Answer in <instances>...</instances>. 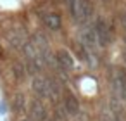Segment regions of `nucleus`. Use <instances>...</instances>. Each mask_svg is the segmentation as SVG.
<instances>
[{"instance_id": "f257e3e1", "label": "nucleus", "mask_w": 126, "mask_h": 121, "mask_svg": "<svg viewBox=\"0 0 126 121\" xmlns=\"http://www.w3.org/2000/svg\"><path fill=\"white\" fill-rule=\"evenodd\" d=\"M95 35H97V43L98 47H109L112 43V31H110V24L104 19V17H98L97 19V24H95Z\"/></svg>"}, {"instance_id": "f03ea898", "label": "nucleus", "mask_w": 126, "mask_h": 121, "mask_svg": "<svg viewBox=\"0 0 126 121\" xmlns=\"http://www.w3.org/2000/svg\"><path fill=\"white\" fill-rule=\"evenodd\" d=\"M31 90L35 92V95L38 97V99H50L52 95H54V92H52V88H50V81H48V78H45V76H35L33 78V81H31Z\"/></svg>"}, {"instance_id": "7ed1b4c3", "label": "nucleus", "mask_w": 126, "mask_h": 121, "mask_svg": "<svg viewBox=\"0 0 126 121\" xmlns=\"http://www.w3.org/2000/svg\"><path fill=\"white\" fill-rule=\"evenodd\" d=\"M62 105H64L66 114H69V116H76L79 112V100L73 90H69V88L62 90Z\"/></svg>"}, {"instance_id": "20e7f679", "label": "nucleus", "mask_w": 126, "mask_h": 121, "mask_svg": "<svg viewBox=\"0 0 126 121\" xmlns=\"http://www.w3.org/2000/svg\"><path fill=\"white\" fill-rule=\"evenodd\" d=\"M55 61L59 64V68L66 73H73L74 68H76V62H74V57L73 54L67 50V49H59L57 54H55Z\"/></svg>"}, {"instance_id": "39448f33", "label": "nucleus", "mask_w": 126, "mask_h": 121, "mask_svg": "<svg viewBox=\"0 0 126 121\" xmlns=\"http://www.w3.org/2000/svg\"><path fill=\"white\" fill-rule=\"evenodd\" d=\"M30 114H31V118H33L35 121H47V118H48V109H47L45 102L36 97V99H33V100L30 102Z\"/></svg>"}, {"instance_id": "423d86ee", "label": "nucleus", "mask_w": 126, "mask_h": 121, "mask_svg": "<svg viewBox=\"0 0 126 121\" xmlns=\"http://www.w3.org/2000/svg\"><path fill=\"white\" fill-rule=\"evenodd\" d=\"M93 14V4L90 0H78V7H76V17L74 21L86 23Z\"/></svg>"}, {"instance_id": "0eeeda50", "label": "nucleus", "mask_w": 126, "mask_h": 121, "mask_svg": "<svg viewBox=\"0 0 126 121\" xmlns=\"http://www.w3.org/2000/svg\"><path fill=\"white\" fill-rule=\"evenodd\" d=\"M79 43L83 47H86L88 50L95 49L98 43H97V35H95V30L93 28H85L81 33H79Z\"/></svg>"}, {"instance_id": "6e6552de", "label": "nucleus", "mask_w": 126, "mask_h": 121, "mask_svg": "<svg viewBox=\"0 0 126 121\" xmlns=\"http://www.w3.org/2000/svg\"><path fill=\"white\" fill-rule=\"evenodd\" d=\"M11 105H12V111L16 114H24L28 111V99L23 92H16L12 95V100H11Z\"/></svg>"}, {"instance_id": "1a4fd4ad", "label": "nucleus", "mask_w": 126, "mask_h": 121, "mask_svg": "<svg viewBox=\"0 0 126 121\" xmlns=\"http://www.w3.org/2000/svg\"><path fill=\"white\" fill-rule=\"evenodd\" d=\"M43 24L50 31H59L62 28V17L59 12H47L43 16Z\"/></svg>"}, {"instance_id": "9d476101", "label": "nucleus", "mask_w": 126, "mask_h": 121, "mask_svg": "<svg viewBox=\"0 0 126 121\" xmlns=\"http://www.w3.org/2000/svg\"><path fill=\"white\" fill-rule=\"evenodd\" d=\"M114 83H116V90L119 92L121 99H126V71L124 69H117Z\"/></svg>"}, {"instance_id": "9b49d317", "label": "nucleus", "mask_w": 126, "mask_h": 121, "mask_svg": "<svg viewBox=\"0 0 126 121\" xmlns=\"http://www.w3.org/2000/svg\"><path fill=\"white\" fill-rule=\"evenodd\" d=\"M12 74H14V80H16V81H21V80H24V76H26V68H24L21 62H16V64L12 66Z\"/></svg>"}, {"instance_id": "f8f14e48", "label": "nucleus", "mask_w": 126, "mask_h": 121, "mask_svg": "<svg viewBox=\"0 0 126 121\" xmlns=\"http://www.w3.org/2000/svg\"><path fill=\"white\" fill-rule=\"evenodd\" d=\"M76 50H78V55H79V59H81L83 62L90 64V54H88V49H86V47H83L81 43H78V45H76Z\"/></svg>"}, {"instance_id": "ddd939ff", "label": "nucleus", "mask_w": 126, "mask_h": 121, "mask_svg": "<svg viewBox=\"0 0 126 121\" xmlns=\"http://www.w3.org/2000/svg\"><path fill=\"white\" fill-rule=\"evenodd\" d=\"M119 21H121L123 33H124V38H126V12H121V16H119Z\"/></svg>"}, {"instance_id": "4468645a", "label": "nucleus", "mask_w": 126, "mask_h": 121, "mask_svg": "<svg viewBox=\"0 0 126 121\" xmlns=\"http://www.w3.org/2000/svg\"><path fill=\"white\" fill-rule=\"evenodd\" d=\"M21 121H31V119H26V118H23V119H21Z\"/></svg>"}, {"instance_id": "2eb2a0df", "label": "nucleus", "mask_w": 126, "mask_h": 121, "mask_svg": "<svg viewBox=\"0 0 126 121\" xmlns=\"http://www.w3.org/2000/svg\"><path fill=\"white\" fill-rule=\"evenodd\" d=\"M102 2H109V0H102Z\"/></svg>"}]
</instances>
